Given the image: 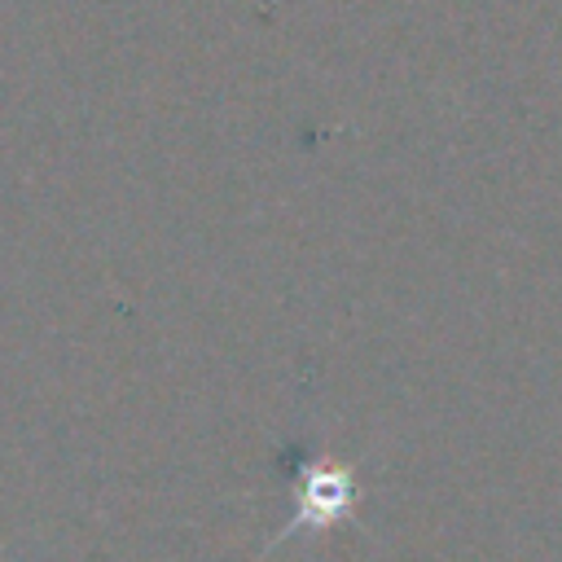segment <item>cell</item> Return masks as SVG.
<instances>
[{
	"mask_svg": "<svg viewBox=\"0 0 562 562\" xmlns=\"http://www.w3.org/2000/svg\"><path fill=\"white\" fill-rule=\"evenodd\" d=\"M356 505H360V487H356V470L347 461H334V457L299 461V470H294V514L263 544V553L277 549L281 540L299 536V531H329L338 522H356Z\"/></svg>",
	"mask_w": 562,
	"mask_h": 562,
	"instance_id": "obj_1",
	"label": "cell"
}]
</instances>
